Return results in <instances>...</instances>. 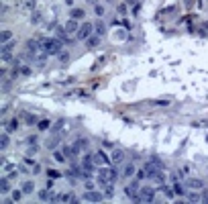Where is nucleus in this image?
Here are the masks:
<instances>
[{
  "instance_id": "c85d7f7f",
  "label": "nucleus",
  "mask_w": 208,
  "mask_h": 204,
  "mask_svg": "<svg viewBox=\"0 0 208 204\" xmlns=\"http://www.w3.org/2000/svg\"><path fill=\"white\" fill-rule=\"evenodd\" d=\"M49 127H51V122L47 121V119H43V121H39V122H37V129H39V131H47Z\"/></svg>"
},
{
  "instance_id": "c03bdc74",
  "label": "nucleus",
  "mask_w": 208,
  "mask_h": 204,
  "mask_svg": "<svg viewBox=\"0 0 208 204\" xmlns=\"http://www.w3.org/2000/svg\"><path fill=\"white\" fill-rule=\"evenodd\" d=\"M126 2H128V4H135V2H137V0H126Z\"/></svg>"
},
{
  "instance_id": "2f4dec72",
  "label": "nucleus",
  "mask_w": 208,
  "mask_h": 204,
  "mask_svg": "<svg viewBox=\"0 0 208 204\" xmlns=\"http://www.w3.org/2000/svg\"><path fill=\"white\" fill-rule=\"evenodd\" d=\"M76 143H78V147H80L82 151H86V149H88V139H86V137H80Z\"/></svg>"
},
{
  "instance_id": "72a5a7b5",
  "label": "nucleus",
  "mask_w": 208,
  "mask_h": 204,
  "mask_svg": "<svg viewBox=\"0 0 208 204\" xmlns=\"http://www.w3.org/2000/svg\"><path fill=\"white\" fill-rule=\"evenodd\" d=\"M61 151L65 153V157H74V147H72V145H63Z\"/></svg>"
},
{
  "instance_id": "ddd939ff",
  "label": "nucleus",
  "mask_w": 208,
  "mask_h": 204,
  "mask_svg": "<svg viewBox=\"0 0 208 204\" xmlns=\"http://www.w3.org/2000/svg\"><path fill=\"white\" fill-rule=\"evenodd\" d=\"M135 173H137V167H135V165H131V163H128V165L123 167V178H133Z\"/></svg>"
},
{
  "instance_id": "9d476101",
  "label": "nucleus",
  "mask_w": 208,
  "mask_h": 204,
  "mask_svg": "<svg viewBox=\"0 0 208 204\" xmlns=\"http://www.w3.org/2000/svg\"><path fill=\"white\" fill-rule=\"evenodd\" d=\"M78 29H80V27H78V21H76V18H70V21L65 23V31H67L70 35H72V33H78Z\"/></svg>"
},
{
  "instance_id": "412c9836",
  "label": "nucleus",
  "mask_w": 208,
  "mask_h": 204,
  "mask_svg": "<svg viewBox=\"0 0 208 204\" xmlns=\"http://www.w3.org/2000/svg\"><path fill=\"white\" fill-rule=\"evenodd\" d=\"M53 161L63 163V161H65V153H63V151H57V149H53Z\"/></svg>"
},
{
  "instance_id": "58836bf2",
  "label": "nucleus",
  "mask_w": 208,
  "mask_h": 204,
  "mask_svg": "<svg viewBox=\"0 0 208 204\" xmlns=\"http://www.w3.org/2000/svg\"><path fill=\"white\" fill-rule=\"evenodd\" d=\"M119 14H126V4H119Z\"/></svg>"
},
{
  "instance_id": "c9c22d12",
  "label": "nucleus",
  "mask_w": 208,
  "mask_h": 204,
  "mask_svg": "<svg viewBox=\"0 0 208 204\" xmlns=\"http://www.w3.org/2000/svg\"><path fill=\"white\" fill-rule=\"evenodd\" d=\"M31 23H33V25H39V23H41V14H39V12H33V16H31Z\"/></svg>"
},
{
  "instance_id": "39448f33",
  "label": "nucleus",
  "mask_w": 208,
  "mask_h": 204,
  "mask_svg": "<svg viewBox=\"0 0 208 204\" xmlns=\"http://www.w3.org/2000/svg\"><path fill=\"white\" fill-rule=\"evenodd\" d=\"M186 188H190V190H202L204 188V182L202 180H198V178H186Z\"/></svg>"
},
{
  "instance_id": "4c0bfd02",
  "label": "nucleus",
  "mask_w": 208,
  "mask_h": 204,
  "mask_svg": "<svg viewBox=\"0 0 208 204\" xmlns=\"http://www.w3.org/2000/svg\"><path fill=\"white\" fill-rule=\"evenodd\" d=\"M23 119H25V122H29V124L35 122V117H33V114H23Z\"/></svg>"
},
{
  "instance_id": "79ce46f5",
  "label": "nucleus",
  "mask_w": 208,
  "mask_h": 204,
  "mask_svg": "<svg viewBox=\"0 0 208 204\" xmlns=\"http://www.w3.org/2000/svg\"><path fill=\"white\" fill-rule=\"evenodd\" d=\"M25 163H29V165H35V159H31V157H25Z\"/></svg>"
},
{
  "instance_id": "7ed1b4c3",
  "label": "nucleus",
  "mask_w": 208,
  "mask_h": 204,
  "mask_svg": "<svg viewBox=\"0 0 208 204\" xmlns=\"http://www.w3.org/2000/svg\"><path fill=\"white\" fill-rule=\"evenodd\" d=\"M155 194H157V192H155L153 186H143V188H141V200H143V202H153V200H155Z\"/></svg>"
},
{
  "instance_id": "e433bc0d",
  "label": "nucleus",
  "mask_w": 208,
  "mask_h": 204,
  "mask_svg": "<svg viewBox=\"0 0 208 204\" xmlns=\"http://www.w3.org/2000/svg\"><path fill=\"white\" fill-rule=\"evenodd\" d=\"M59 61H61V63H67V61H70V53L61 51V53H59Z\"/></svg>"
},
{
  "instance_id": "cd10ccee",
  "label": "nucleus",
  "mask_w": 208,
  "mask_h": 204,
  "mask_svg": "<svg viewBox=\"0 0 208 204\" xmlns=\"http://www.w3.org/2000/svg\"><path fill=\"white\" fill-rule=\"evenodd\" d=\"M188 200H190V202H202V194L190 192V194H188Z\"/></svg>"
},
{
  "instance_id": "393cba45",
  "label": "nucleus",
  "mask_w": 208,
  "mask_h": 204,
  "mask_svg": "<svg viewBox=\"0 0 208 204\" xmlns=\"http://www.w3.org/2000/svg\"><path fill=\"white\" fill-rule=\"evenodd\" d=\"M135 178H137L139 182H143L145 178H149V176H147V169H145V167H141V169H137V173H135Z\"/></svg>"
},
{
  "instance_id": "a878e982",
  "label": "nucleus",
  "mask_w": 208,
  "mask_h": 204,
  "mask_svg": "<svg viewBox=\"0 0 208 204\" xmlns=\"http://www.w3.org/2000/svg\"><path fill=\"white\" fill-rule=\"evenodd\" d=\"M23 194H25L23 188H21V190H12V202H21V200H23Z\"/></svg>"
},
{
  "instance_id": "423d86ee",
  "label": "nucleus",
  "mask_w": 208,
  "mask_h": 204,
  "mask_svg": "<svg viewBox=\"0 0 208 204\" xmlns=\"http://www.w3.org/2000/svg\"><path fill=\"white\" fill-rule=\"evenodd\" d=\"M92 29H94V25H90V23H86V25H82V27L78 29V33H76V37H78V39H88V37L92 35Z\"/></svg>"
},
{
  "instance_id": "9b49d317",
  "label": "nucleus",
  "mask_w": 208,
  "mask_h": 204,
  "mask_svg": "<svg viewBox=\"0 0 208 204\" xmlns=\"http://www.w3.org/2000/svg\"><path fill=\"white\" fill-rule=\"evenodd\" d=\"M159 190H161V192L165 194V198H167V200H173V198H175V192H173V186L169 188V186H165V184H163V186H159Z\"/></svg>"
},
{
  "instance_id": "f3484780",
  "label": "nucleus",
  "mask_w": 208,
  "mask_h": 204,
  "mask_svg": "<svg viewBox=\"0 0 208 204\" xmlns=\"http://www.w3.org/2000/svg\"><path fill=\"white\" fill-rule=\"evenodd\" d=\"M4 129L8 131V133H12V131H16L18 129V121L16 119H10L8 122H4Z\"/></svg>"
},
{
  "instance_id": "dca6fc26",
  "label": "nucleus",
  "mask_w": 208,
  "mask_h": 204,
  "mask_svg": "<svg viewBox=\"0 0 208 204\" xmlns=\"http://www.w3.org/2000/svg\"><path fill=\"white\" fill-rule=\"evenodd\" d=\"M86 45H88V47H98V45H100V35H90V37L86 39Z\"/></svg>"
},
{
  "instance_id": "20e7f679",
  "label": "nucleus",
  "mask_w": 208,
  "mask_h": 204,
  "mask_svg": "<svg viewBox=\"0 0 208 204\" xmlns=\"http://www.w3.org/2000/svg\"><path fill=\"white\" fill-rule=\"evenodd\" d=\"M106 196H104V192H94V190H88L86 194H84V200L86 202H102Z\"/></svg>"
},
{
  "instance_id": "a19ab883",
  "label": "nucleus",
  "mask_w": 208,
  "mask_h": 204,
  "mask_svg": "<svg viewBox=\"0 0 208 204\" xmlns=\"http://www.w3.org/2000/svg\"><path fill=\"white\" fill-rule=\"evenodd\" d=\"M200 194H202V202H208V192L204 190V188L200 190Z\"/></svg>"
},
{
  "instance_id": "f704fd0d",
  "label": "nucleus",
  "mask_w": 208,
  "mask_h": 204,
  "mask_svg": "<svg viewBox=\"0 0 208 204\" xmlns=\"http://www.w3.org/2000/svg\"><path fill=\"white\" fill-rule=\"evenodd\" d=\"M61 200H63V202H76L78 198H76L74 194H63V196H61Z\"/></svg>"
},
{
  "instance_id": "a211bd4d",
  "label": "nucleus",
  "mask_w": 208,
  "mask_h": 204,
  "mask_svg": "<svg viewBox=\"0 0 208 204\" xmlns=\"http://www.w3.org/2000/svg\"><path fill=\"white\" fill-rule=\"evenodd\" d=\"M51 196H53V190H51V188H49V190H41V192H39V200H43V202H47V200L51 202Z\"/></svg>"
},
{
  "instance_id": "0eeeda50",
  "label": "nucleus",
  "mask_w": 208,
  "mask_h": 204,
  "mask_svg": "<svg viewBox=\"0 0 208 204\" xmlns=\"http://www.w3.org/2000/svg\"><path fill=\"white\" fill-rule=\"evenodd\" d=\"M94 161H96V165H108V163H112V159L104 151H96L94 153Z\"/></svg>"
},
{
  "instance_id": "f03ea898",
  "label": "nucleus",
  "mask_w": 208,
  "mask_h": 204,
  "mask_svg": "<svg viewBox=\"0 0 208 204\" xmlns=\"http://www.w3.org/2000/svg\"><path fill=\"white\" fill-rule=\"evenodd\" d=\"M125 196L128 200H133V202H143L141 200V190H139V180L133 182V184H128V186H125Z\"/></svg>"
},
{
  "instance_id": "5701e85b",
  "label": "nucleus",
  "mask_w": 208,
  "mask_h": 204,
  "mask_svg": "<svg viewBox=\"0 0 208 204\" xmlns=\"http://www.w3.org/2000/svg\"><path fill=\"white\" fill-rule=\"evenodd\" d=\"M94 29H96V33H98V35H104V33H106V25H104L102 21H98V23L94 25Z\"/></svg>"
},
{
  "instance_id": "6e6552de",
  "label": "nucleus",
  "mask_w": 208,
  "mask_h": 204,
  "mask_svg": "<svg viewBox=\"0 0 208 204\" xmlns=\"http://www.w3.org/2000/svg\"><path fill=\"white\" fill-rule=\"evenodd\" d=\"M94 165H96V161H94V153H86L84 159H82V167H84V169L94 171Z\"/></svg>"
},
{
  "instance_id": "473e14b6",
  "label": "nucleus",
  "mask_w": 208,
  "mask_h": 204,
  "mask_svg": "<svg viewBox=\"0 0 208 204\" xmlns=\"http://www.w3.org/2000/svg\"><path fill=\"white\" fill-rule=\"evenodd\" d=\"M94 12H96L98 16H104V14H106V8H104L102 4H96V6H94Z\"/></svg>"
},
{
  "instance_id": "4468645a",
  "label": "nucleus",
  "mask_w": 208,
  "mask_h": 204,
  "mask_svg": "<svg viewBox=\"0 0 208 204\" xmlns=\"http://www.w3.org/2000/svg\"><path fill=\"white\" fill-rule=\"evenodd\" d=\"M23 192H25V194H33V192H35V182H33V180L23 182Z\"/></svg>"
},
{
  "instance_id": "c756f323",
  "label": "nucleus",
  "mask_w": 208,
  "mask_h": 204,
  "mask_svg": "<svg viewBox=\"0 0 208 204\" xmlns=\"http://www.w3.org/2000/svg\"><path fill=\"white\" fill-rule=\"evenodd\" d=\"M16 74H21V76H31V68H27V65H18Z\"/></svg>"
},
{
  "instance_id": "7c9ffc66",
  "label": "nucleus",
  "mask_w": 208,
  "mask_h": 204,
  "mask_svg": "<svg viewBox=\"0 0 208 204\" xmlns=\"http://www.w3.org/2000/svg\"><path fill=\"white\" fill-rule=\"evenodd\" d=\"M37 141H39V137H37V135H29V137L25 139V143H27L29 147H31V145H37Z\"/></svg>"
},
{
  "instance_id": "4be33fe9",
  "label": "nucleus",
  "mask_w": 208,
  "mask_h": 204,
  "mask_svg": "<svg viewBox=\"0 0 208 204\" xmlns=\"http://www.w3.org/2000/svg\"><path fill=\"white\" fill-rule=\"evenodd\" d=\"M8 145H10V139H8V135H6V133H2V137H0V149L4 151Z\"/></svg>"
},
{
  "instance_id": "aec40b11",
  "label": "nucleus",
  "mask_w": 208,
  "mask_h": 204,
  "mask_svg": "<svg viewBox=\"0 0 208 204\" xmlns=\"http://www.w3.org/2000/svg\"><path fill=\"white\" fill-rule=\"evenodd\" d=\"M45 173H47V178H49V180H59V178L63 176V173H61V171H57V169H45Z\"/></svg>"
},
{
  "instance_id": "37998d69",
  "label": "nucleus",
  "mask_w": 208,
  "mask_h": 204,
  "mask_svg": "<svg viewBox=\"0 0 208 204\" xmlns=\"http://www.w3.org/2000/svg\"><path fill=\"white\" fill-rule=\"evenodd\" d=\"M102 145H104V147H106V149H112V143H110V141H104V143H102Z\"/></svg>"
},
{
  "instance_id": "bb28decb",
  "label": "nucleus",
  "mask_w": 208,
  "mask_h": 204,
  "mask_svg": "<svg viewBox=\"0 0 208 204\" xmlns=\"http://www.w3.org/2000/svg\"><path fill=\"white\" fill-rule=\"evenodd\" d=\"M0 39H2V45H4V43H8V41L12 39V33H10L8 29H4V31H2V35H0Z\"/></svg>"
},
{
  "instance_id": "f8f14e48",
  "label": "nucleus",
  "mask_w": 208,
  "mask_h": 204,
  "mask_svg": "<svg viewBox=\"0 0 208 204\" xmlns=\"http://www.w3.org/2000/svg\"><path fill=\"white\" fill-rule=\"evenodd\" d=\"M84 16H86L84 8H72V12H70V18H76V21H82Z\"/></svg>"
},
{
  "instance_id": "2eb2a0df",
  "label": "nucleus",
  "mask_w": 208,
  "mask_h": 204,
  "mask_svg": "<svg viewBox=\"0 0 208 204\" xmlns=\"http://www.w3.org/2000/svg\"><path fill=\"white\" fill-rule=\"evenodd\" d=\"M0 192H2V194H8V192H12V190H10V184H8V178H6V176L0 180Z\"/></svg>"
},
{
  "instance_id": "ea45409f",
  "label": "nucleus",
  "mask_w": 208,
  "mask_h": 204,
  "mask_svg": "<svg viewBox=\"0 0 208 204\" xmlns=\"http://www.w3.org/2000/svg\"><path fill=\"white\" fill-rule=\"evenodd\" d=\"M86 190H94V182H92L90 178L86 180Z\"/></svg>"
},
{
  "instance_id": "1a4fd4ad",
  "label": "nucleus",
  "mask_w": 208,
  "mask_h": 204,
  "mask_svg": "<svg viewBox=\"0 0 208 204\" xmlns=\"http://www.w3.org/2000/svg\"><path fill=\"white\" fill-rule=\"evenodd\" d=\"M110 159H112L114 165L123 163V159H125V151H123V149H114V151H112V155H110Z\"/></svg>"
},
{
  "instance_id": "b1692460",
  "label": "nucleus",
  "mask_w": 208,
  "mask_h": 204,
  "mask_svg": "<svg viewBox=\"0 0 208 204\" xmlns=\"http://www.w3.org/2000/svg\"><path fill=\"white\" fill-rule=\"evenodd\" d=\"M57 143H59V137H51V139L45 143V147H47V149H55V147H57Z\"/></svg>"
},
{
  "instance_id": "f257e3e1",
  "label": "nucleus",
  "mask_w": 208,
  "mask_h": 204,
  "mask_svg": "<svg viewBox=\"0 0 208 204\" xmlns=\"http://www.w3.org/2000/svg\"><path fill=\"white\" fill-rule=\"evenodd\" d=\"M41 41V49L47 53V55H59L61 53V49H63V41L59 39V37H39Z\"/></svg>"
},
{
  "instance_id": "6ab92c4d",
  "label": "nucleus",
  "mask_w": 208,
  "mask_h": 204,
  "mask_svg": "<svg viewBox=\"0 0 208 204\" xmlns=\"http://www.w3.org/2000/svg\"><path fill=\"white\" fill-rule=\"evenodd\" d=\"M173 192H175V196L188 194V192H186V186H184V184H177V182H173Z\"/></svg>"
}]
</instances>
